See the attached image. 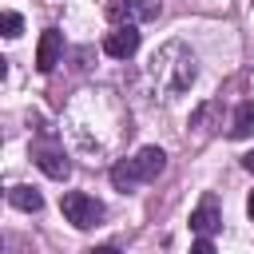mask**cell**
<instances>
[{
    "label": "cell",
    "instance_id": "1",
    "mask_svg": "<svg viewBox=\"0 0 254 254\" xmlns=\"http://www.w3.org/2000/svg\"><path fill=\"white\" fill-rule=\"evenodd\" d=\"M194 75H198V60H194V52H190L183 40L163 44V48L151 56V64H147V83L155 87L159 99L183 95V91L194 83Z\"/></svg>",
    "mask_w": 254,
    "mask_h": 254
},
{
    "label": "cell",
    "instance_id": "2",
    "mask_svg": "<svg viewBox=\"0 0 254 254\" xmlns=\"http://www.w3.org/2000/svg\"><path fill=\"white\" fill-rule=\"evenodd\" d=\"M163 167H167V151H163V147H143L135 159H119V163L111 167V183H115V190L127 194V190L159 179Z\"/></svg>",
    "mask_w": 254,
    "mask_h": 254
},
{
    "label": "cell",
    "instance_id": "3",
    "mask_svg": "<svg viewBox=\"0 0 254 254\" xmlns=\"http://www.w3.org/2000/svg\"><path fill=\"white\" fill-rule=\"evenodd\" d=\"M60 210H64V218L75 226V230H91V226H99L103 222V202L95 198V194H83V190H67L64 198H60Z\"/></svg>",
    "mask_w": 254,
    "mask_h": 254
},
{
    "label": "cell",
    "instance_id": "4",
    "mask_svg": "<svg viewBox=\"0 0 254 254\" xmlns=\"http://www.w3.org/2000/svg\"><path fill=\"white\" fill-rule=\"evenodd\" d=\"M107 12H111L115 24H135L139 28V24H147L163 12V0H111Z\"/></svg>",
    "mask_w": 254,
    "mask_h": 254
},
{
    "label": "cell",
    "instance_id": "5",
    "mask_svg": "<svg viewBox=\"0 0 254 254\" xmlns=\"http://www.w3.org/2000/svg\"><path fill=\"white\" fill-rule=\"evenodd\" d=\"M32 159H36V167H40L48 179H60V183H64V179L71 175V159H67L56 143H36V147H32Z\"/></svg>",
    "mask_w": 254,
    "mask_h": 254
},
{
    "label": "cell",
    "instance_id": "6",
    "mask_svg": "<svg viewBox=\"0 0 254 254\" xmlns=\"http://www.w3.org/2000/svg\"><path fill=\"white\" fill-rule=\"evenodd\" d=\"M190 230L198 238H210L214 230H222V210H218V198L214 194H202V202L190 210Z\"/></svg>",
    "mask_w": 254,
    "mask_h": 254
},
{
    "label": "cell",
    "instance_id": "7",
    "mask_svg": "<svg viewBox=\"0 0 254 254\" xmlns=\"http://www.w3.org/2000/svg\"><path fill=\"white\" fill-rule=\"evenodd\" d=\"M103 52H107L111 60H131V56L139 52V32H135V24H119L115 32H107Z\"/></svg>",
    "mask_w": 254,
    "mask_h": 254
},
{
    "label": "cell",
    "instance_id": "8",
    "mask_svg": "<svg viewBox=\"0 0 254 254\" xmlns=\"http://www.w3.org/2000/svg\"><path fill=\"white\" fill-rule=\"evenodd\" d=\"M60 56H64V36H60L56 28H48V32L40 36V48H36V67H40V71H52V67L60 64Z\"/></svg>",
    "mask_w": 254,
    "mask_h": 254
},
{
    "label": "cell",
    "instance_id": "9",
    "mask_svg": "<svg viewBox=\"0 0 254 254\" xmlns=\"http://www.w3.org/2000/svg\"><path fill=\"white\" fill-rule=\"evenodd\" d=\"M8 202H12L16 210H24V214H36V210L44 206V194H40L36 187H28V183H16V187L8 190Z\"/></svg>",
    "mask_w": 254,
    "mask_h": 254
},
{
    "label": "cell",
    "instance_id": "10",
    "mask_svg": "<svg viewBox=\"0 0 254 254\" xmlns=\"http://www.w3.org/2000/svg\"><path fill=\"white\" fill-rule=\"evenodd\" d=\"M250 135H254V99H242L230 119V139H250Z\"/></svg>",
    "mask_w": 254,
    "mask_h": 254
},
{
    "label": "cell",
    "instance_id": "11",
    "mask_svg": "<svg viewBox=\"0 0 254 254\" xmlns=\"http://www.w3.org/2000/svg\"><path fill=\"white\" fill-rule=\"evenodd\" d=\"M222 111V103L218 99H206V103H198L194 111H190V127L198 131V135H210V119Z\"/></svg>",
    "mask_w": 254,
    "mask_h": 254
},
{
    "label": "cell",
    "instance_id": "12",
    "mask_svg": "<svg viewBox=\"0 0 254 254\" xmlns=\"http://www.w3.org/2000/svg\"><path fill=\"white\" fill-rule=\"evenodd\" d=\"M0 28H4V36H8V40H16V36L24 32V20H20V12H4V16H0Z\"/></svg>",
    "mask_w": 254,
    "mask_h": 254
},
{
    "label": "cell",
    "instance_id": "13",
    "mask_svg": "<svg viewBox=\"0 0 254 254\" xmlns=\"http://www.w3.org/2000/svg\"><path fill=\"white\" fill-rule=\"evenodd\" d=\"M190 254H218V250H214L210 238H198V242H190Z\"/></svg>",
    "mask_w": 254,
    "mask_h": 254
},
{
    "label": "cell",
    "instance_id": "14",
    "mask_svg": "<svg viewBox=\"0 0 254 254\" xmlns=\"http://www.w3.org/2000/svg\"><path fill=\"white\" fill-rule=\"evenodd\" d=\"M87 254H119L115 246H95V250H87Z\"/></svg>",
    "mask_w": 254,
    "mask_h": 254
},
{
    "label": "cell",
    "instance_id": "15",
    "mask_svg": "<svg viewBox=\"0 0 254 254\" xmlns=\"http://www.w3.org/2000/svg\"><path fill=\"white\" fill-rule=\"evenodd\" d=\"M242 167H246V171L254 175V151H250V155H242Z\"/></svg>",
    "mask_w": 254,
    "mask_h": 254
},
{
    "label": "cell",
    "instance_id": "16",
    "mask_svg": "<svg viewBox=\"0 0 254 254\" xmlns=\"http://www.w3.org/2000/svg\"><path fill=\"white\" fill-rule=\"evenodd\" d=\"M246 214L254 218V190H250V198H246Z\"/></svg>",
    "mask_w": 254,
    "mask_h": 254
}]
</instances>
